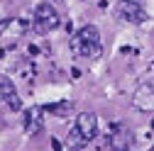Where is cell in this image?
Listing matches in <instances>:
<instances>
[{
  "mask_svg": "<svg viewBox=\"0 0 154 151\" xmlns=\"http://www.w3.org/2000/svg\"><path fill=\"white\" fill-rule=\"evenodd\" d=\"M71 54L81 59H98L103 54L100 44V29L95 25H83L79 32L71 37Z\"/></svg>",
  "mask_w": 154,
  "mask_h": 151,
  "instance_id": "6da1fadb",
  "label": "cell"
},
{
  "mask_svg": "<svg viewBox=\"0 0 154 151\" xmlns=\"http://www.w3.org/2000/svg\"><path fill=\"white\" fill-rule=\"evenodd\" d=\"M59 25H61V17H59V12H56V7L51 3H39L34 7V22H32V27L39 34H49Z\"/></svg>",
  "mask_w": 154,
  "mask_h": 151,
  "instance_id": "7a4b0ae2",
  "label": "cell"
},
{
  "mask_svg": "<svg viewBox=\"0 0 154 151\" xmlns=\"http://www.w3.org/2000/svg\"><path fill=\"white\" fill-rule=\"evenodd\" d=\"M118 17L122 22H130V25H142L147 20L144 15V7L137 3V0H120L118 5Z\"/></svg>",
  "mask_w": 154,
  "mask_h": 151,
  "instance_id": "3957f363",
  "label": "cell"
},
{
  "mask_svg": "<svg viewBox=\"0 0 154 151\" xmlns=\"http://www.w3.org/2000/svg\"><path fill=\"white\" fill-rule=\"evenodd\" d=\"M73 129L79 132L83 137V141L88 144L91 139L98 137V117H95L93 112H81V115L76 117V122H73Z\"/></svg>",
  "mask_w": 154,
  "mask_h": 151,
  "instance_id": "277c9868",
  "label": "cell"
},
{
  "mask_svg": "<svg viewBox=\"0 0 154 151\" xmlns=\"http://www.w3.org/2000/svg\"><path fill=\"white\" fill-rule=\"evenodd\" d=\"M132 146V132L122 124H115L108 134V151H130Z\"/></svg>",
  "mask_w": 154,
  "mask_h": 151,
  "instance_id": "5b68a950",
  "label": "cell"
},
{
  "mask_svg": "<svg viewBox=\"0 0 154 151\" xmlns=\"http://www.w3.org/2000/svg\"><path fill=\"white\" fill-rule=\"evenodd\" d=\"M132 107L140 112H154V85L152 83H142L132 93Z\"/></svg>",
  "mask_w": 154,
  "mask_h": 151,
  "instance_id": "8992f818",
  "label": "cell"
},
{
  "mask_svg": "<svg viewBox=\"0 0 154 151\" xmlns=\"http://www.w3.org/2000/svg\"><path fill=\"white\" fill-rule=\"evenodd\" d=\"M0 102H5L10 110H20L22 107L20 93H17V88H15L10 76H0Z\"/></svg>",
  "mask_w": 154,
  "mask_h": 151,
  "instance_id": "52a82bcc",
  "label": "cell"
},
{
  "mask_svg": "<svg viewBox=\"0 0 154 151\" xmlns=\"http://www.w3.org/2000/svg\"><path fill=\"white\" fill-rule=\"evenodd\" d=\"M44 107H39V105H34V107H29L27 112H25V132L29 137H34V134H39V132L44 129Z\"/></svg>",
  "mask_w": 154,
  "mask_h": 151,
  "instance_id": "ba28073f",
  "label": "cell"
},
{
  "mask_svg": "<svg viewBox=\"0 0 154 151\" xmlns=\"http://www.w3.org/2000/svg\"><path fill=\"white\" fill-rule=\"evenodd\" d=\"M71 110H73V102L71 100H59V102L44 105V112H47V115H54V117H69Z\"/></svg>",
  "mask_w": 154,
  "mask_h": 151,
  "instance_id": "9c48e42d",
  "label": "cell"
},
{
  "mask_svg": "<svg viewBox=\"0 0 154 151\" xmlns=\"http://www.w3.org/2000/svg\"><path fill=\"white\" fill-rule=\"evenodd\" d=\"M51 146H54V151H64L61 144H59V139H51Z\"/></svg>",
  "mask_w": 154,
  "mask_h": 151,
  "instance_id": "30bf717a",
  "label": "cell"
},
{
  "mask_svg": "<svg viewBox=\"0 0 154 151\" xmlns=\"http://www.w3.org/2000/svg\"><path fill=\"white\" fill-rule=\"evenodd\" d=\"M149 151H154V146H152V149H149Z\"/></svg>",
  "mask_w": 154,
  "mask_h": 151,
  "instance_id": "8fae6325",
  "label": "cell"
}]
</instances>
